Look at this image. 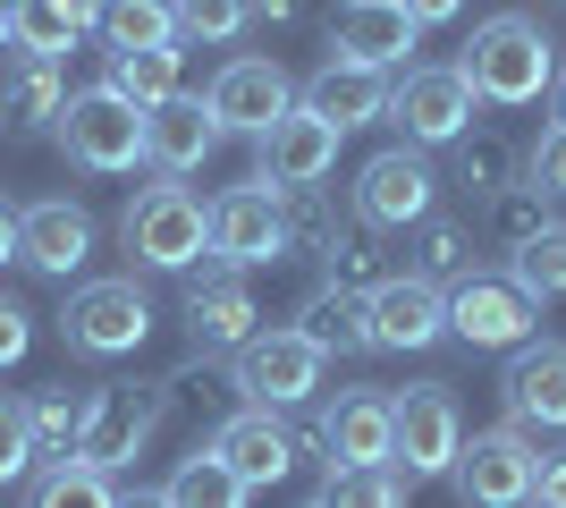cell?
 <instances>
[{"label": "cell", "mask_w": 566, "mask_h": 508, "mask_svg": "<svg viewBox=\"0 0 566 508\" xmlns=\"http://www.w3.org/2000/svg\"><path fill=\"white\" fill-rule=\"evenodd\" d=\"M465 85L482 102H499V111H524V102H542L549 85H558V43H549V25L533 18V9H499V18L473 25L465 43Z\"/></svg>", "instance_id": "obj_1"}, {"label": "cell", "mask_w": 566, "mask_h": 508, "mask_svg": "<svg viewBox=\"0 0 566 508\" xmlns=\"http://www.w3.org/2000/svg\"><path fill=\"white\" fill-rule=\"evenodd\" d=\"M118 238H127V255H136L144 271H195L212 255V204H195L178 178H161V187H144L136 204H127Z\"/></svg>", "instance_id": "obj_2"}, {"label": "cell", "mask_w": 566, "mask_h": 508, "mask_svg": "<svg viewBox=\"0 0 566 508\" xmlns=\"http://www.w3.org/2000/svg\"><path fill=\"white\" fill-rule=\"evenodd\" d=\"M60 153H69L76 169H94V178H118V169L144 162V111L127 94H111V85H85V94H69V111H60Z\"/></svg>", "instance_id": "obj_3"}, {"label": "cell", "mask_w": 566, "mask_h": 508, "mask_svg": "<svg viewBox=\"0 0 566 508\" xmlns=\"http://www.w3.org/2000/svg\"><path fill=\"white\" fill-rule=\"evenodd\" d=\"M322 364H331V356L287 322V331H254L245 348H237V356H229V382H237L245 407H271V415H280V407H305L313 390H322Z\"/></svg>", "instance_id": "obj_4"}, {"label": "cell", "mask_w": 566, "mask_h": 508, "mask_svg": "<svg viewBox=\"0 0 566 508\" xmlns=\"http://www.w3.org/2000/svg\"><path fill=\"white\" fill-rule=\"evenodd\" d=\"M473 111H482V94L465 85V69H398L389 76V127L423 153L457 145L465 127H482Z\"/></svg>", "instance_id": "obj_5"}, {"label": "cell", "mask_w": 566, "mask_h": 508, "mask_svg": "<svg viewBox=\"0 0 566 508\" xmlns=\"http://www.w3.org/2000/svg\"><path fill=\"white\" fill-rule=\"evenodd\" d=\"M440 212V169L423 145H389L355 169V220L364 229H423Z\"/></svg>", "instance_id": "obj_6"}, {"label": "cell", "mask_w": 566, "mask_h": 508, "mask_svg": "<svg viewBox=\"0 0 566 508\" xmlns=\"http://www.w3.org/2000/svg\"><path fill=\"white\" fill-rule=\"evenodd\" d=\"M533 475H542V449H533L524 424L473 433L465 449H457V466H449V484H457L465 508H524V500H533Z\"/></svg>", "instance_id": "obj_7"}, {"label": "cell", "mask_w": 566, "mask_h": 508, "mask_svg": "<svg viewBox=\"0 0 566 508\" xmlns=\"http://www.w3.org/2000/svg\"><path fill=\"white\" fill-rule=\"evenodd\" d=\"M389 415H398V433H389V466H406L415 484H423V475H449V466H457V449H465V415H457L449 382L389 390Z\"/></svg>", "instance_id": "obj_8"}, {"label": "cell", "mask_w": 566, "mask_h": 508, "mask_svg": "<svg viewBox=\"0 0 566 508\" xmlns=\"http://www.w3.org/2000/svg\"><path fill=\"white\" fill-rule=\"evenodd\" d=\"M60 339L76 356H136L153 339V297L136 280H85L69 297V314H60Z\"/></svg>", "instance_id": "obj_9"}, {"label": "cell", "mask_w": 566, "mask_h": 508, "mask_svg": "<svg viewBox=\"0 0 566 508\" xmlns=\"http://www.w3.org/2000/svg\"><path fill=\"white\" fill-rule=\"evenodd\" d=\"M212 255L220 271H262V263H287V220H280V187H245L212 195Z\"/></svg>", "instance_id": "obj_10"}, {"label": "cell", "mask_w": 566, "mask_h": 508, "mask_svg": "<svg viewBox=\"0 0 566 508\" xmlns=\"http://www.w3.org/2000/svg\"><path fill=\"white\" fill-rule=\"evenodd\" d=\"M449 331L465 348H524V339L542 331V305L507 280V271H465L449 289Z\"/></svg>", "instance_id": "obj_11"}, {"label": "cell", "mask_w": 566, "mask_h": 508, "mask_svg": "<svg viewBox=\"0 0 566 508\" xmlns=\"http://www.w3.org/2000/svg\"><path fill=\"white\" fill-rule=\"evenodd\" d=\"M161 407H169V382H102L94 424H85V440H76V458L102 466V475H118L144 440L161 433Z\"/></svg>", "instance_id": "obj_12"}, {"label": "cell", "mask_w": 566, "mask_h": 508, "mask_svg": "<svg viewBox=\"0 0 566 508\" xmlns=\"http://www.w3.org/2000/svg\"><path fill=\"white\" fill-rule=\"evenodd\" d=\"M203 111L220 120V136H271V120H287V111H296V85H287L280 60L245 51V60H229V69L212 76Z\"/></svg>", "instance_id": "obj_13"}, {"label": "cell", "mask_w": 566, "mask_h": 508, "mask_svg": "<svg viewBox=\"0 0 566 508\" xmlns=\"http://www.w3.org/2000/svg\"><path fill=\"white\" fill-rule=\"evenodd\" d=\"M94 255V212L76 195H43V204H18V263L43 271V280H76Z\"/></svg>", "instance_id": "obj_14"}, {"label": "cell", "mask_w": 566, "mask_h": 508, "mask_svg": "<svg viewBox=\"0 0 566 508\" xmlns=\"http://www.w3.org/2000/svg\"><path fill=\"white\" fill-rule=\"evenodd\" d=\"M364 314H373V348H431V339H449V289H431L423 271H398V280H373L364 289Z\"/></svg>", "instance_id": "obj_15"}, {"label": "cell", "mask_w": 566, "mask_h": 508, "mask_svg": "<svg viewBox=\"0 0 566 508\" xmlns=\"http://www.w3.org/2000/svg\"><path fill=\"white\" fill-rule=\"evenodd\" d=\"M415 43H423V25L398 0H338L331 18V60H355V69H380V76H398Z\"/></svg>", "instance_id": "obj_16"}, {"label": "cell", "mask_w": 566, "mask_h": 508, "mask_svg": "<svg viewBox=\"0 0 566 508\" xmlns=\"http://www.w3.org/2000/svg\"><path fill=\"white\" fill-rule=\"evenodd\" d=\"M499 398H507V424H542V433H566V348L558 339H524L507 348V373H499Z\"/></svg>", "instance_id": "obj_17"}, {"label": "cell", "mask_w": 566, "mask_h": 508, "mask_svg": "<svg viewBox=\"0 0 566 508\" xmlns=\"http://www.w3.org/2000/svg\"><path fill=\"white\" fill-rule=\"evenodd\" d=\"M212 458L229 466L245 491H271V484H287V475H296V433H287L271 407H237L229 424L212 433Z\"/></svg>", "instance_id": "obj_18"}, {"label": "cell", "mask_w": 566, "mask_h": 508, "mask_svg": "<svg viewBox=\"0 0 566 508\" xmlns=\"http://www.w3.org/2000/svg\"><path fill=\"white\" fill-rule=\"evenodd\" d=\"M254 331H262V314H254L245 271H203V280H187V339H195V356H237Z\"/></svg>", "instance_id": "obj_19"}, {"label": "cell", "mask_w": 566, "mask_h": 508, "mask_svg": "<svg viewBox=\"0 0 566 508\" xmlns=\"http://www.w3.org/2000/svg\"><path fill=\"white\" fill-rule=\"evenodd\" d=\"M254 145H262V169H254L262 187H322L338 169V127L313 120L305 102L287 120H271V136H254Z\"/></svg>", "instance_id": "obj_20"}, {"label": "cell", "mask_w": 566, "mask_h": 508, "mask_svg": "<svg viewBox=\"0 0 566 508\" xmlns=\"http://www.w3.org/2000/svg\"><path fill=\"white\" fill-rule=\"evenodd\" d=\"M220 153V120L203 111V94H169L144 111V162L161 169V178H187Z\"/></svg>", "instance_id": "obj_21"}, {"label": "cell", "mask_w": 566, "mask_h": 508, "mask_svg": "<svg viewBox=\"0 0 566 508\" xmlns=\"http://www.w3.org/2000/svg\"><path fill=\"white\" fill-rule=\"evenodd\" d=\"M296 102H305L313 120H331L338 136H355V127L389 120V76H380V69H355V60H322V69L296 85Z\"/></svg>", "instance_id": "obj_22"}, {"label": "cell", "mask_w": 566, "mask_h": 508, "mask_svg": "<svg viewBox=\"0 0 566 508\" xmlns=\"http://www.w3.org/2000/svg\"><path fill=\"white\" fill-rule=\"evenodd\" d=\"M389 433H398V415H389V390H347L331 415H322V449L331 466H389Z\"/></svg>", "instance_id": "obj_23"}, {"label": "cell", "mask_w": 566, "mask_h": 508, "mask_svg": "<svg viewBox=\"0 0 566 508\" xmlns=\"http://www.w3.org/2000/svg\"><path fill=\"white\" fill-rule=\"evenodd\" d=\"M296 331H305L322 356H364V348H373V314H364V289H338V280H322V289L296 305Z\"/></svg>", "instance_id": "obj_24"}, {"label": "cell", "mask_w": 566, "mask_h": 508, "mask_svg": "<svg viewBox=\"0 0 566 508\" xmlns=\"http://www.w3.org/2000/svg\"><path fill=\"white\" fill-rule=\"evenodd\" d=\"M85 25H102V0H25L18 18H9V43L25 60H60V51H76Z\"/></svg>", "instance_id": "obj_25"}, {"label": "cell", "mask_w": 566, "mask_h": 508, "mask_svg": "<svg viewBox=\"0 0 566 508\" xmlns=\"http://www.w3.org/2000/svg\"><path fill=\"white\" fill-rule=\"evenodd\" d=\"M94 398H102V390H85V382H51V390H34V398H25L34 449H43V458H76V440H85V424H94Z\"/></svg>", "instance_id": "obj_26"}, {"label": "cell", "mask_w": 566, "mask_h": 508, "mask_svg": "<svg viewBox=\"0 0 566 508\" xmlns=\"http://www.w3.org/2000/svg\"><path fill=\"white\" fill-rule=\"evenodd\" d=\"M457 187L473 195V204H491V195L524 187V153L499 136V127H465L457 136Z\"/></svg>", "instance_id": "obj_27"}, {"label": "cell", "mask_w": 566, "mask_h": 508, "mask_svg": "<svg viewBox=\"0 0 566 508\" xmlns=\"http://www.w3.org/2000/svg\"><path fill=\"white\" fill-rule=\"evenodd\" d=\"M102 43L111 51H169L178 43V0H102Z\"/></svg>", "instance_id": "obj_28"}, {"label": "cell", "mask_w": 566, "mask_h": 508, "mask_svg": "<svg viewBox=\"0 0 566 508\" xmlns=\"http://www.w3.org/2000/svg\"><path fill=\"white\" fill-rule=\"evenodd\" d=\"M542 229H549V195H542V187H507V195H491V204H482V238H491L499 255H524Z\"/></svg>", "instance_id": "obj_29"}, {"label": "cell", "mask_w": 566, "mask_h": 508, "mask_svg": "<svg viewBox=\"0 0 566 508\" xmlns=\"http://www.w3.org/2000/svg\"><path fill=\"white\" fill-rule=\"evenodd\" d=\"M111 94H127L136 111H153V102L178 94V43L169 51H111V76H102Z\"/></svg>", "instance_id": "obj_30"}, {"label": "cell", "mask_w": 566, "mask_h": 508, "mask_svg": "<svg viewBox=\"0 0 566 508\" xmlns=\"http://www.w3.org/2000/svg\"><path fill=\"white\" fill-rule=\"evenodd\" d=\"M161 491H169V508H245V500H254V491L237 484V475H229V466L212 458V449H195V458H178V475H169Z\"/></svg>", "instance_id": "obj_31"}, {"label": "cell", "mask_w": 566, "mask_h": 508, "mask_svg": "<svg viewBox=\"0 0 566 508\" xmlns=\"http://www.w3.org/2000/svg\"><path fill=\"white\" fill-rule=\"evenodd\" d=\"M60 111H69L60 60H18V76H9V127H60Z\"/></svg>", "instance_id": "obj_32"}, {"label": "cell", "mask_w": 566, "mask_h": 508, "mask_svg": "<svg viewBox=\"0 0 566 508\" xmlns=\"http://www.w3.org/2000/svg\"><path fill=\"white\" fill-rule=\"evenodd\" d=\"M507 280H516L533 305H549V297H566V220H549L542 238L524 246V255H507Z\"/></svg>", "instance_id": "obj_33"}, {"label": "cell", "mask_w": 566, "mask_h": 508, "mask_svg": "<svg viewBox=\"0 0 566 508\" xmlns=\"http://www.w3.org/2000/svg\"><path fill=\"white\" fill-rule=\"evenodd\" d=\"M34 508H118V491H111V475H102V466L51 458L43 484H34Z\"/></svg>", "instance_id": "obj_34"}, {"label": "cell", "mask_w": 566, "mask_h": 508, "mask_svg": "<svg viewBox=\"0 0 566 508\" xmlns=\"http://www.w3.org/2000/svg\"><path fill=\"white\" fill-rule=\"evenodd\" d=\"M322 508H406V484H398V466H331Z\"/></svg>", "instance_id": "obj_35"}, {"label": "cell", "mask_w": 566, "mask_h": 508, "mask_svg": "<svg viewBox=\"0 0 566 508\" xmlns=\"http://www.w3.org/2000/svg\"><path fill=\"white\" fill-rule=\"evenodd\" d=\"M465 271H473V229L449 220V212H431L423 220V280H431V289H457Z\"/></svg>", "instance_id": "obj_36"}, {"label": "cell", "mask_w": 566, "mask_h": 508, "mask_svg": "<svg viewBox=\"0 0 566 508\" xmlns=\"http://www.w3.org/2000/svg\"><path fill=\"white\" fill-rule=\"evenodd\" d=\"M245 18H254V0H178V43H229V34H245Z\"/></svg>", "instance_id": "obj_37"}, {"label": "cell", "mask_w": 566, "mask_h": 508, "mask_svg": "<svg viewBox=\"0 0 566 508\" xmlns=\"http://www.w3.org/2000/svg\"><path fill=\"white\" fill-rule=\"evenodd\" d=\"M43 458V449H34V424H25V398H0V491L18 484L25 466Z\"/></svg>", "instance_id": "obj_38"}, {"label": "cell", "mask_w": 566, "mask_h": 508, "mask_svg": "<svg viewBox=\"0 0 566 508\" xmlns=\"http://www.w3.org/2000/svg\"><path fill=\"white\" fill-rule=\"evenodd\" d=\"M524 187H542L549 204H558V195H566V127H558V120L542 127V145L524 153Z\"/></svg>", "instance_id": "obj_39"}, {"label": "cell", "mask_w": 566, "mask_h": 508, "mask_svg": "<svg viewBox=\"0 0 566 508\" xmlns=\"http://www.w3.org/2000/svg\"><path fill=\"white\" fill-rule=\"evenodd\" d=\"M25 348H34V314H25L18 297H0V373L25 364Z\"/></svg>", "instance_id": "obj_40"}, {"label": "cell", "mask_w": 566, "mask_h": 508, "mask_svg": "<svg viewBox=\"0 0 566 508\" xmlns=\"http://www.w3.org/2000/svg\"><path fill=\"white\" fill-rule=\"evenodd\" d=\"M533 500H542V508H566V449H549V458H542V475H533Z\"/></svg>", "instance_id": "obj_41"}, {"label": "cell", "mask_w": 566, "mask_h": 508, "mask_svg": "<svg viewBox=\"0 0 566 508\" xmlns=\"http://www.w3.org/2000/svg\"><path fill=\"white\" fill-rule=\"evenodd\" d=\"M415 25H449V18H465V0H398Z\"/></svg>", "instance_id": "obj_42"}, {"label": "cell", "mask_w": 566, "mask_h": 508, "mask_svg": "<svg viewBox=\"0 0 566 508\" xmlns=\"http://www.w3.org/2000/svg\"><path fill=\"white\" fill-rule=\"evenodd\" d=\"M0 263H18V204L0 195Z\"/></svg>", "instance_id": "obj_43"}, {"label": "cell", "mask_w": 566, "mask_h": 508, "mask_svg": "<svg viewBox=\"0 0 566 508\" xmlns=\"http://www.w3.org/2000/svg\"><path fill=\"white\" fill-rule=\"evenodd\" d=\"M254 18L262 25H296V0H254Z\"/></svg>", "instance_id": "obj_44"}, {"label": "cell", "mask_w": 566, "mask_h": 508, "mask_svg": "<svg viewBox=\"0 0 566 508\" xmlns=\"http://www.w3.org/2000/svg\"><path fill=\"white\" fill-rule=\"evenodd\" d=\"M118 508H169V491H153V484H136V491H118Z\"/></svg>", "instance_id": "obj_45"}, {"label": "cell", "mask_w": 566, "mask_h": 508, "mask_svg": "<svg viewBox=\"0 0 566 508\" xmlns=\"http://www.w3.org/2000/svg\"><path fill=\"white\" fill-rule=\"evenodd\" d=\"M549 120L566 127V69H558V85H549Z\"/></svg>", "instance_id": "obj_46"}, {"label": "cell", "mask_w": 566, "mask_h": 508, "mask_svg": "<svg viewBox=\"0 0 566 508\" xmlns=\"http://www.w3.org/2000/svg\"><path fill=\"white\" fill-rule=\"evenodd\" d=\"M18 9H25V0H0V18H18Z\"/></svg>", "instance_id": "obj_47"}, {"label": "cell", "mask_w": 566, "mask_h": 508, "mask_svg": "<svg viewBox=\"0 0 566 508\" xmlns=\"http://www.w3.org/2000/svg\"><path fill=\"white\" fill-rule=\"evenodd\" d=\"M0 51H18V43H9V18H0Z\"/></svg>", "instance_id": "obj_48"}, {"label": "cell", "mask_w": 566, "mask_h": 508, "mask_svg": "<svg viewBox=\"0 0 566 508\" xmlns=\"http://www.w3.org/2000/svg\"><path fill=\"white\" fill-rule=\"evenodd\" d=\"M305 508H322V500H305Z\"/></svg>", "instance_id": "obj_49"}]
</instances>
